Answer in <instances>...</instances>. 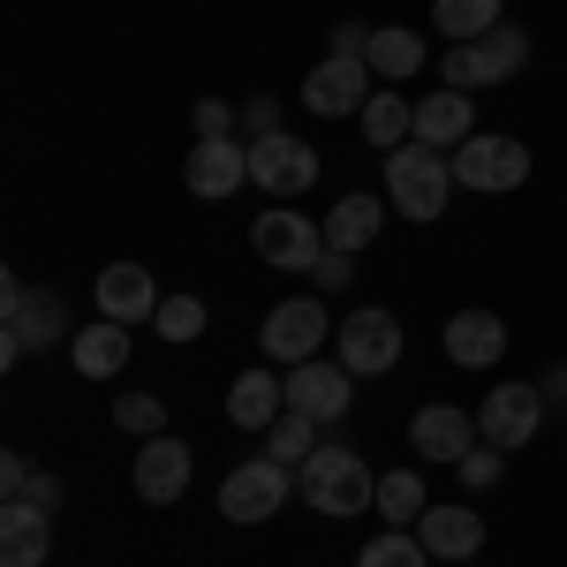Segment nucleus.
Here are the masks:
<instances>
[{
	"mask_svg": "<svg viewBox=\"0 0 567 567\" xmlns=\"http://www.w3.org/2000/svg\"><path fill=\"white\" fill-rule=\"evenodd\" d=\"M296 492H303L318 515H333V523H349V515H363V507H379V477L363 470L355 446H333V439H318V454L296 470Z\"/></svg>",
	"mask_w": 567,
	"mask_h": 567,
	"instance_id": "1",
	"label": "nucleus"
},
{
	"mask_svg": "<svg viewBox=\"0 0 567 567\" xmlns=\"http://www.w3.org/2000/svg\"><path fill=\"white\" fill-rule=\"evenodd\" d=\"M446 197H454V159L446 152H432V144H401V152H386V205L409 219H439L446 213Z\"/></svg>",
	"mask_w": 567,
	"mask_h": 567,
	"instance_id": "2",
	"label": "nucleus"
},
{
	"mask_svg": "<svg viewBox=\"0 0 567 567\" xmlns=\"http://www.w3.org/2000/svg\"><path fill=\"white\" fill-rule=\"evenodd\" d=\"M0 303H8V318H0V355H8V363H16V355H31V349L69 341V310H61V296H53V288H23V280L8 272Z\"/></svg>",
	"mask_w": 567,
	"mask_h": 567,
	"instance_id": "3",
	"label": "nucleus"
},
{
	"mask_svg": "<svg viewBox=\"0 0 567 567\" xmlns=\"http://www.w3.org/2000/svg\"><path fill=\"white\" fill-rule=\"evenodd\" d=\"M523 69H529V31L523 23H499V31H484V39H470V45L446 53V84L454 91L507 84V76H523Z\"/></svg>",
	"mask_w": 567,
	"mask_h": 567,
	"instance_id": "4",
	"label": "nucleus"
},
{
	"mask_svg": "<svg viewBox=\"0 0 567 567\" xmlns=\"http://www.w3.org/2000/svg\"><path fill=\"white\" fill-rule=\"evenodd\" d=\"M288 507V462H272V454H250V462H235L227 470V484H219V515L243 529L272 523Z\"/></svg>",
	"mask_w": 567,
	"mask_h": 567,
	"instance_id": "5",
	"label": "nucleus"
},
{
	"mask_svg": "<svg viewBox=\"0 0 567 567\" xmlns=\"http://www.w3.org/2000/svg\"><path fill=\"white\" fill-rule=\"evenodd\" d=\"M454 159V182L462 189H484V197H507V189H523L529 182V144L523 136H470L462 152H446Z\"/></svg>",
	"mask_w": 567,
	"mask_h": 567,
	"instance_id": "6",
	"label": "nucleus"
},
{
	"mask_svg": "<svg viewBox=\"0 0 567 567\" xmlns=\"http://www.w3.org/2000/svg\"><path fill=\"white\" fill-rule=\"evenodd\" d=\"M250 250L265 265H280V272H310L326 258V219H303L296 205H272V213L250 219Z\"/></svg>",
	"mask_w": 567,
	"mask_h": 567,
	"instance_id": "7",
	"label": "nucleus"
},
{
	"mask_svg": "<svg viewBox=\"0 0 567 567\" xmlns=\"http://www.w3.org/2000/svg\"><path fill=\"white\" fill-rule=\"evenodd\" d=\"M326 333H333V318H326V303L318 296H296V303H280V310H265V326H258V349L265 363H310V355L326 349Z\"/></svg>",
	"mask_w": 567,
	"mask_h": 567,
	"instance_id": "8",
	"label": "nucleus"
},
{
	"mask_svg": "<svg viewBox=\"0 0 567 567\" xmlns=\"http://www.w3.org/2000/svg\"><path fill=\"white\" fill-rule=\"evenodd\" d=\"M333 363H349L355 379H379L401 363V318L393 310H349L333 333Z\"/></svg>",
	"mask_w": 567,
	"mask_h": 567,
	"instance_id": "9",
	"label": "nucleus"
},
{
	"mask_svg": "<svg viewBox=\"0 0 567 567\" xmlns=\"http://www.w3.org/2000/svg\"><path fill=\"white\" fill-rule=\"evenodd\" d=\"M537 424H545V393L529 386V379L492 386V393H484V409H477V439H484V446H499V454L529 446V439H537Z\"/></svg>",
	"mask_w": 567,
	"mask_h": 567,
	"instance_id": "10",
	"label": "nucleus"
},
{
	"mask_svg": "<svg viewBox=\"0 0 567 567\" xmlns=\"http://www.w3.org/2000/svg\"><path fill=\"white\" fill-rule=\"evenodd\" d=\"M250 182H258L265 197H280V205H296L310 182H318V152H310L303 136H258L250 144Z\"/></svg>",
	"mask_w": 567,
	"mask_h": 567,
	"instance_id": "11",
	"label": "nucleus"
},
{
	"mask_svg": "<svg viewBox=\"0 0 567 567\" xmlns=\"http://www.w3.org/2000/svg\"><path fill=\"white\" fill-rule=\"evenodd\" d=\"M288 409H303L310 424H341L355 409V371L349 363H326V355H310L288 371Z\"/></svg>",
	"mask_w": 567,
	"mask_h": 567,
	"instance_id": "12",
	"label": "nucleus"
},
{
	"mask_svg": "<svg viewBox=\"0 0 567 567\" xmlns=\"http://www.w3.org/2000/svg\"><path fill=\"white\" fill-rule=\"evenodd\" d=\"M182 182H189V197H235L243 182H250V144H235V136H197L189 144V159H182Z\"/></svg>",
	"mask_w": 567,
	"mask_h": 567,
	"instance_id": "13",
	"label": "nucleus"
},
{
	"mask_svg": "<svg viewBox=\"0 0 567 567\" xmlns=\"http://www.w3.org/2000/svg\"><path fill=\"white\" fill-rule=\"evenodd\" d=\"M303 106L310 114H363V106H371V61L326 53V61L303 76Z\"/></svg>",
	"mask_w": 567,
	"mask_h": 567,
	"instance_id": "14",
	"label": "nucleus"
},
{
	"mask_svg": "<svg viewBox=\"0 0 567 567\" xmlns=\"http://www.w3.org/2000/svg\"><path fill=\"white\" fill-rule=\"evenodd\" d=\"M409 446L424 454V462H462L470 446H477V416L470 409H454V401H424L416 416H409Z\"/></svg>",
	"mask_w": 567,
	"mask_h": 567,
	"instance_id": "15",
	"label": "nucleus"
},
{
	"mask_svg": "<svg viewBox=\"0 0 567 567\" xmlns=\"http://www.w3.org/2000/svg\"><path fill=\"white\" fill-rule=\"evenodd\" d=\"M130 477H136V499L144 507H167V499H182L189 492V446L182 439H144L136 446V462H130Z\"/></svg>",
	"mask_w": 567,
	"mask_h": 567,
	"instance_id": "16",
	"label": "nucleus"
},
{
	"mask_svg": "<svg viewBox=\"0 0 567 567\" xmlns=\"http://www.w3.org/2000/svg\"><path fill=\"white\" fill-rule=\"evenodd\" d=\"M91 296H99V318H114V326H136V318H159V303H167V296H159V280H152L144 265H106Z\"/></svg>",
	"mask_w": 567,
	"mask_h": 567,
	"instance_id": "17",
	"label": "nucleus"
},
{
	"mask_svg": "<svg viewBox=\"0 0 567 567\" xmlns=\"http://www.w3.org/2000/svg\"><path fill=\"white\" fill-rule=\"evenodd\" d=\"M499 355H507V318H499V310H454V318H446V363L492 371Z\"/></svg>",
	"mask_w": 567,
	"mask_h": 567,
	"instance_id": "18",
	"label": "nucleus"
},
{
	"mask_svg": "<svg viewBox=\"0 0 567 567\" xmlns=\"http://www.w3.org/2000/svg\"><path fill=\"white\" fill-rule=\"evenodd\" d=\"M477 136V106H470V91L439 84L432 99H416V144H432V152H462Z\"/></svg>",
	"mask_w": 567,
	"mask_h": 567,
	"instance_id": "19",
	"label": "nucleus"
},
{
	"mask_svg": "<svg viewBox=\"0 0 567 567\" xmlns=\"http://www.w3.org/2000/svg\"><path fill=\"white\" fill-rule=\"evenodd\" d=\"M45 553H53V515L8 499L0 507V567H45Z\"/></svg>",
	"mask_w": 567,
	"mask_h": 567,
	"instance_id": "20",
	"label": "nucleus"
},
{
	"mask_svg": "<svg viewBox=\"0 0 567 567\" xmlns=\"http://www.w3.org/2000/svg\"><path fill=\"white\" fill-rule=\"evenodd\" d=\"M288 416V386L272 379V371H243L235 386H227V424H243V432H272Z\"/></svg>",
	"mask_w": 567,
	"mask_h": 567,
	"instance_id": "21",
	"label": "nucleus"
},
{
	"mask_svg": "<svg viewBox=\"0 0 567 567\" xmlns=\"http://www.w3.org/2000/svg\"><path fill=\"white\" fill-rule=\"evenodd\" d=\"M379 227H386V197H363V189H349L333 213H326V250H371L379 243Z\"/></svg>",
	"mask_w": 567,
	"mask_h": 567,
	"instance_id": "22",
	"label": "nucleus"
},
{
	"mask_svg": "<svg viewBox=\"0 0 567 567\" xmlns=\"http://www.w3.org/2000/svg\"><path fill=\"white\" fill-rule=\"evenodd\" d=\"M416 537H424V553H432V560H477L484 523L470 515V507H424Z\"/></svg>",
	"mask_w": 567,
	"mask_h": 567,
	"instance_id": "23",
	"label": "nucleus"
},
{
	"mask_svg": "<svg viewBox=\"0 0 567 567\" xmlns=\"http://www.w3.org/2000/svg\"><path fill=\"white\" fill-rule=\"evenodd\" d=\"M363 61H371V76H379V84H409V76L424 69V39H416V31H401V23H386V31H371Z\"/></svg>",
	"mask_w": 567,
	"mask_h": 567,
	"instance_id": "24",
	"label": "nucleus"
},
{
	"mask_svg": "<svg viewBox=\"0 0 567 567\" xmlns=\"http://www.w3.org/2000/svg\"><path fill=\"white\" fill-rule=\"evenodd\" d=\"M69 349H76V371H84V379H114V371L130 363V326L99 318V326H84V333L69 341Z\"/></svg>",
	"mask_w": 567,
	"mask_h": 567,
	"instance_id": "25",
	"label": "nucleus"
},
{
	"mask_svg": "<svg viewBox=\"0 0 567 567\" xmlns=\"http://www.w3.org/2000/svg\"><path fill=\"white\" fill-rule=\"evenodd\" d=\"M416 136V106L401 99V91H371V106H363V144L371 152H401Z\"/></svg>",
	"mask_w": 567,
	"mask_h": 567,
	"instance_id": "26",
	"label": "nucleus"
},
{
	"mask_svg": "<svg viewBox=\"0 0 567 567\" xmlns=\"http://www.w3.org/2000/svg\"><path fill=\"white\" fill-rule=\"evenodd\" d=\"M432 23H439V39L470 45V39H484V31L507 23V0H432Z\"/></svg>",
	"mask_w": 567,
	"mask_h": 567,
	"instance_id": "27",
	"label": "nucleus"
},
{
	"mask_svg": "<svg viewBox=\"0 0 567 567\" xmlns=\"http://www.w3.org/2000/svg\"><path fill=\"white\" fill-rule=\"evenodd\" d=\"M424 507H432V499H424V477H416V470H386V477H379V515H386V529H416Z\"/></svg>",
	"mask_w": 567,
	"mask_h": 567,
	"instance_id": "28",
	"label": "nucleus"
},
{
	"mask_svg": "<svg viewBox=\"0 0 567 567\" xmlns=\"http://www.w3.org/2000/svg\"><path fill=\"white\" fill-rule=\"evenodd\" d=\"M318 432H326V424H310L303 409H288V416L265 432V454H272V462H288V470H303L310 454H318Z\"/></svg>",
	"mask_w": 567,
	"mask_h": 567,
	"instance_id": "29",
	"label": "nucleus"
},
{
	"mask_svg": "<svg viewBox=\"0 0 567 567\" xmlns=\"http://www.w3.org/2000/svg\"><path fill=\"white\" fill-rule=\"evenodd\" d=\"M355 567H432V553H424V537H409V529H379V537L355 553Z\"/></svg>",
	"mask_w": 567,
	"mask_h": 567,
	"instance_id": "30",
	"label": "nucleus"
},
{
	"mask_svg": "<svg viewBox=\"0 0 567 567\" xmlns=\"http://www.w3.org/2000/svg\"><path fill=\"white\" fill-rule=\"evenodd\" d=\"M205 318H213V310L197 303V296H167L152 326H159V341H197V333H205Z\"/></svg>",
	"mask_w": 567,
	"mask_h": 567,
	"instance_id": "31",
	"label": "nucleus"
},
{
	"mask_svg": "<svg viewBox=\"0 0 567 567\" xmlns=\"http://www.w3.org/2000/svg\"><path fill=\"white\" fill-rule=\"evenodd\" d=\"M114 424L136 432V439H159V432H167V409H159L152 393H122V401H114Z\"/></svg>",
	"mask_w": 567,
	"mask_h": 567,
	"instance_id": "32",
	"label": "nucleus"
},
{
	"mask_svg": "<svg viewBox=\"0 0 567 567\" xmlns=\"http://www.w3.org/2000/svg\"><path fill=\"white\" fill-rule=\"evenodd\" d=\"M454 477L470 484V492H484V484H499V477H507V454H499V446H484V439H477V446H470V454L454 462Z\"/></svg>",
	"mask_w": 567,
	"mask_h": 567,
	"instance_id": "33",
	"label": "nucleus"
},
{
	"mask_svg": "<svg viewBox=\"0 0 567 567\" xmlns=\"http://www.w3.org/2000/svg\"><path fill=\"white\" fill-rule=\"evenodd\" d=\"M235 122H243V106H227V99H197L189 106V130L197 136H235Z\"/></svg>",
	"mask_w": 567,
	"mask_h": 567,
	"instance_id": "34",
	"label": "nucleus"
},
{
	"mask_svg": "<svg viewBox=\"0 0 567 567\" xmlns=\"http://www.w3.org/2000/svg\"><path fill=\"white\" fill-rule=\"evenodd\" d=\"M16 499H23V507H39V515H61V477H45V470H31V484H23ZM0 507H8V499H0Z\"/></svg>",
	"mask_w": 567,
	"mask_h": 567,
	"instance_id": "35",
	"label": "nucleus"
},
{
	"mask_svg": "<svg viewBox=\"0 0 567 567\" xmlns=\"http://www.w3.org/2000/svg\"><path fill=\"white\" fill-rule=\"evenodd\" d=\"M243 130H250V144L280 136V99H243Z\"/></svg>",
	"mask_w": 567,
	"mask_h": 567,
	"instance_id": "36",
	"label": "nucleus"
},
{
	"mask_svg": "<svg viewBox=\"0 0 567 567\" xmlns=\"http://www.w3.org/2000/svg\"><path fill=\"white\" fill-rule=\"evenodd\" d=\"M310 280H318V288H349V280H355V258H349V250H326V258L310 265Z\"/></svg>",
	"mask_w": 567,
	"mask_h": 567,
	"instance_id": "37",
	"label": "nucleus"
},
{
	"mask_svg": "<svg viewBox=\"0 0 567 567\" xmlns=\"http://www.w3.org/2000/svg\"><path fill=\"white\" fill-rule=\"evenodd\" d=\"M31 470H39L31 454H0V499H16V492L31 484Z\"/></svg>",
	"mask_w": 567,
	"mask_h": 567,
	"instance_id": "38",
	"label": "nucleus"
},
{
	"mask_svg": "<svg viewBox=\"0 0 567 567\" xmlns=\"http://www.w3.org/2000/svg\"><path fill=\"white\" fill-rule=\"evenodd\" d=\"M363 45H371V23H333V53H355V61H363Z\"/></svg>",
	"mask_w": 567,
	"mask_h": 567,
	"instance_id": "39",
	"label": "nucleus"
},
{
	"mask_svg": "<svg viewBox=\"0 0 567 567\" xmlns=\"http://www.w3.org/2000/svg\"><path fill=\"white\" fill-rule=\"evenodd\" d=\"M537 393H545V401H567V363H553V371H545V386H537Z\"/></svg>",
	"mask_w": 567,
	"mask_h": 567,
	"instance_id": "40",
	"label": "nucleus"
},
{
	"mask_svg": "<svg viewBox=\"0 0 567 567\" xmlns=\"http://www.w3.org/2000/svg\"><path fill=\"white\" fill-rule=\"evenodd\" d=\"M454 567H477V560H454Z\"/></svg>",
	"mask_w": 567,
	"mask_h": 567,
	"instance_id": "41",
	"label": "nucleus"
}]
</instances>
